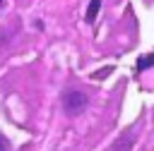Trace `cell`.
I'll list each match as a JSON object with an SVG mask.
<instances>
[{
	"label": "cell",
	"mask_w": 154,
	"mask_h": 151,
	"mask_svg": "<svg viewBox=\"0 0 154 151\" xmlns=\"http://www.w3.org/2000/svg\"><path fill=\"white\" fill-rule=\"evenodd\" d=\"M149 65H154V53H152V55H144V58H140V62H137V70H147Z\"/></svg>",
	"instance_id": "3"
},
{
	"label": "cell",
	"mask_w": 154,
	"mask_h": 151,
	"mask_svg": "<svg viewBox=\"0 0 154 151\" xmlns=\"http://www.w3.org/2000/svg\"><path fill=\"white\" fill-rule=\"evenodd\" d=\"M0 151H10V144H7V139L0 134Z\"/></svg>",
	"instance_id": "4"
},
{
	"label": "cell",
	"mask_w": 154,
	"mask_h": 151,
	"mask_svg": "<svg viewBox=\"0 0 154 151\" xmlns=\"http://www.w3.org/2000/svg\"><path fill=\"white\" fill-rule=\"evenodd\" d=\"M0 5H2V0H0Z\"/></svg>",
	"instance_id": "5"
},
{
	"label": "cell",
	"mask_w": 154,
	"mask_h": 151,
	"mask_svg": "<svg viewBox=\"0 0 154 151\" xmlns=\"http://www.w3.org/2000/svg\"><path fill=\"white\" fill-rule=\"evenodd\" d=\"M87 103H89V98L82 91H67V93H63V108H65L67 115H79L87 108Z\"/></svg>",
	"instance_id": "1"
},
{
	"label": "cell",
	"mask_w": 154,
	"mask_h": 151,
	"mask_svg": "<svg viewBox=\"0 0 154 151\" xmlns=\"http://www.w3.org/2000/svg\"><path fill=\"white\" fill-rule=\"evenodd\" d=\"M99 7H101V0H91V2H89V7H87V22H89V24L96 19V14H99Z\"/></svg>",
	"instance_id": "2"
}]
</instances>
